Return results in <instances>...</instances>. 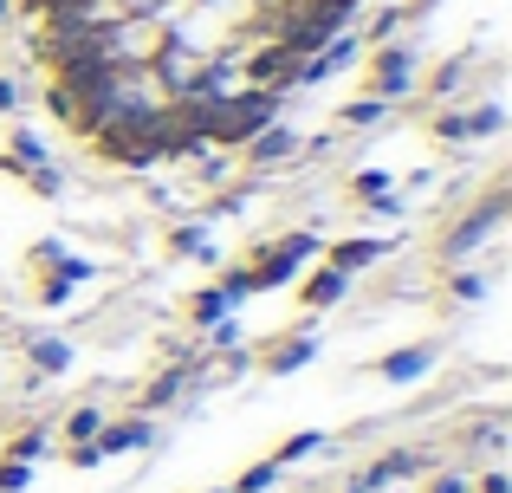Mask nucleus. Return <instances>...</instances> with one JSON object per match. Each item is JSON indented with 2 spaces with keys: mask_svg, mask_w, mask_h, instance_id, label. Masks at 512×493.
Returning a JSON list of instances; mask_svg holds the SVG:
<instances>
[{
  "mask_svg": "<svg viewBox=\"0 0 512 493\" xmlns=\"http://www.w3.org/2000/svg\"><path fill=\"white\" fill-rule=\"evenodd\" d=\"M169 46V33H163V20L156 13H124L117 26H104L98 33V52L111 65H156V52Z\"/></svg>",
  "mask_w": 512,
  "mask_h": 493,
  "instance_id": "nucleus-1",
  "label": "nucleus"
},
{
  "mask_svg": "<svg viewBox=\"0 0 512 493\" xmlns=\"http://www.w3.org/2000/svg\"><path fill=\"white\" fill-rule=\"evenodd\" d=\"M312 253H318L312 234H292V241H279L260 266H253V273H234V279H227V299H247V292H266V286H279V279H292V266L312 260Z\"/></svg>",
  "mask_w": 512,
  "mask_h": 493,
  "instance_id": "nucleus-2",
  "label": "nucleus"
},
{
  "mask_svg": "<svg viewBox=\"0 0 512 493\" xmlns=\"http://www.w3.org/2000/svg\"><path fill=\"white\" fill-rule=\"evenodd\" d=\"M409 78H415V52L409 46H383L376 52V98H396V91H409Z\"/></svg>",
  "mask_w": 512,
  "mask_h": 493,
  "instance_id": "nucleus-3",
  "label": "nucleus"
},
{
  "mask_svg": "<svg viewBox=\"0 0 512 493\" xmlns=\"http://www.w3.org/2000/svg\"><path fill=\"white\" fill-rule=\"evenodd\" d=\"M376 253H383V241H344V247H331V273H357Z\"/></svg>",
  "mask_w": 512,
  "mask_h": 493,
  "instance_id": "nucleus-4",
  "label": "nucleus"
},
{
  "mask_svg": "<svg viewBox=\"0 0 512 493\" xmlns=\"http://www.w3.org/2000/svg\"><path fill=\"white\" fill-rule=\"evenodd\" d=\"M247 150H253V163H279V156H286V150H292V137H286V130H273V124H266V130H260V137H253V143H247Z\"/></svg>",
  "mask_w": 512,
  "mask_h": 493,
  "instance_id": "nucleus-5",
  "label": "nucleus"
},
{
  "mask_svg": "<svg viewBox=\"0 0 512 493\" xmlns=\"http://www.w3.org/2000/svg\"><path fill=\"white\" fill-rule=\"evenodd\" d=\"M428 357H435V351H396V357H389V364H383V377L409 383V377H422V370H428Z\"/></svg>",
  "mask_w": 512,
  "mask_h": 493,
  "instance_id": "nucleus-6",
  "label": "nucleus"
},
{
  "mask_svg": "<svg viewBox=\"0 0 512 493\" xmlns=\"http://www.w3.org/2000/svg\"><path fill=\"white\" fill-rule=\"evenodd\" d=\"M338 299H344V273H331V266H325V273L305 286V305H338Z\"/></svg>",
  "mask_w": 512,
  "mask_h": 493,
  "instance_id": "nucleus-7",
  "label": "nucleus"
},
{
  "mask_svg": "<svg viewBox=\"0 0 512 493\" xmlns=\"http://www.w3.org/2000/svg\"><path fill=\"white\" fill-rule=\"evenodd\" d=\"M137 442H150V422H124V429H111L98 442V455H117V448H137Z\"/></svg>",
  "mask_w": 512,
  "mask_h": 493,
  "instance_id": "nucleus-8",
  "label": "nucleus"
},
{
  "mask_svg": "<svg viewBox=\"0 0 512 493\" xmlns=\"http://www.w3.org/2000/svg\"><path fill=\"white\" fill-rule=\"evenodd\" d=\"M383 117V98H363V104H344V124H376Z\"/></svg>",
  "mask_w": 512,
  "mask_h": 493,
  "instance_id": "nucleus-9",
  "label": "nucleus"
},
{
  "mask_svg": "<svg viewBox=\"0 0 512 493\" xmlns=\"http://www.w3.org/2000/svg\"><path fill=\"white\" fill-rule=\"evenodd\" d=\"M65 357H72L65 344H33V364L39 370H65Z\"/></svg>",
  "mask_w": 512,
  "mask_h": 493,
  "instance_id": "nucleus-10",
  "label": "nucleus"
},
{
  "mask_svg": "<svg viewBox=\"0 0 512 493\" xmlns=\"http://www.w3.org/2000/svg\"><path fill=\"white\" fill-rule=\"evenodd\" d=\"M227 312V292H201L195 299V318H221Z\"/></svg>",
  "mask_w": 512,
  "mask_h": 493,
  "instance_id": "nucleus-11",
  "label": "nucleus"
},
{
  "mask_svg": "<svg viewBox=\"0 0 512 493\" xmlns=\"http://www.w3.org/2000/svg\"><path fill=\"white\" fill-rule=\"evenodd\" d=\"M13 487H26V468L20 461H0V493H13Z\"/></svg>",
  "mask_w": 512,
  "mask_h": 493,
  "instance_id": "nucleus-12",
  "label": "nucleus"
},
{
  "mask_svg": "<svg viewBox=\"0 0 512 493\" xmlns=\"http://www.w3.org/2000/svg\"><path fill=\"white\" fill-rule=\"evenodd\" d=\"M266 481H273V468H247V474H240V493H260Z\"/></svg>",
  "mask_w": 512,
  "mask_h": 493,
  "instance_id": "nucleus-13",
  "label": "nucleus"
},
{
  "mask_svg": "<svg viewBox=\"0 0 512 493\" xmlns=\"http://www.w3.org/2000/svg\"><path fill=\"white\" fill-rule=\"evenodd\" d=\"M175 253H208V241H201L195 228H182V234H175Z\"/></svg>",
  "mask_w": 512,
  "mask_h": 493,
  "instance_id": "nucleus-14",
  "label": "nucleus"
},
{
  "mask_svg": "<svg viewBox=\"0 0 512 493\" xmlns=\"http://www.w3.org/2000/svg\"><path fill=\"white\" fill-rule=\"evenodd\" d=\"M20 104V91H13V78H0V111H13Z\"/></svg>",
  "mask_w": 512,
  "mask_h": 493,
  "instance_id": "nucleus-15",
  "label": "nucleus"
},
{
  "mask_svg": "<svg viewBox=\"0 0 512 493\" xmlns=\"http://www.w3.org/2000/svg\"><path fill=\"white\" fill-rule=\"evenodd\" d=\"M117 7H124V13H156L163 0H117Z\"/></svg>",
  "mask_w": 512,
  "mask_h": 493,
  "instance_id": "nucleus-16",
  "label": "nucleus"
},
{
  "mask_svg": "<svg viewBox=\"0 0 512 493\" xmlns=\"http://www.w3.org/2000/svg\"><path fill=\"white\" fill-rule=\"evenodd\" d=\"M435 493H461V481H435Z\"/></svg>",
  "mask_w": 512,
  "mask_h": 493,
  "instance_id": "nucleus-17",
  "label": "nucleus"
},
{
  "mask_svg": "<svg viewBox=\"0 0 512 493\" xmlns=\"http://www.w3.org/2000/svg\"><path fill=\"white\" fill-rule=\"evenodd\" d=\"M7 13H13V0H0V20H7Z\"/></svg>",
  "mask_w": 512,
  "mask_h": 493,
  "instance_id": "nucleus-18",
  "label": "nucleus"
}]
</instances>
